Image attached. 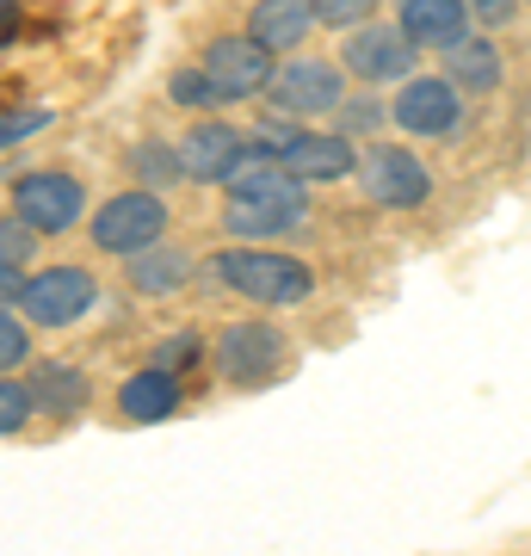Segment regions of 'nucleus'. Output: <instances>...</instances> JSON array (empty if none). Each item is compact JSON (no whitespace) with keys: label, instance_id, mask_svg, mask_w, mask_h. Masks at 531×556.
<instances>
[{"label":"nucleus","instance_id":"obj_1","mask_svg":"<svg viewBox=\"0 0 531 556\" xmlns=\"http://www.w3.org/2000/svg\"><path fill=\"white\" fill-rule=\"evenodd\" d=\"M204 273L217 278L223 291H236L248 303H266V309H291V303L315 298V273L291 254H273V248H223V254L204 260Z\"/></svg>","mask_w":531,"mask_h":556},{"label":"nucleus","instance_id":"obj_2","mask_svg":"<svg viewBox=\"0 0 531 556\" xmlns=\"http://www.w3.org/2000/svg\"><path fill=\"white\" fill-rule=\"evenodd\" d=\"M87 236H93L99 254L137 260V254H149V248H161V236H167V204H161L155 192H118V199H105L93 211Z\"/></svg>","mask_w":531,"mask_h":556},{"label":"nucleus","instance_id":"obj_3","mask_svg":"<svg viewBox=\"0 0 531 556\" xmlns=\"http://www.w3.org/2000/svg\"><path fill=\"white\" fill-rule=\"evenodd\" d=\"M358 186H365V199L383 204V211H414V204L433 199V174H427V161L402 149V142H371L365 155H358Z\"/></svg>","mask_w":531,"mask_h":556},{"label":"nucleus","instance_id":"obj_4","mask_svg":"<svg viewBox=\"0 0 531 556\" xmlns=\"http://www.w3.org/2000/svg\"><path fill=\"white\" fill-rule=\"evenodd\" d=\"M198 68L217 80L223 105L260 100V93H266V87L278 80L273 50H266V43H260L254 31H236V38H211V43H204V62H198Z\"/></svg>","mask_w":531,"mask_h":556},{"label":"nucleus","instance_id":"obj_5","mask_svg":"<svg viewBox=\"0 0 531 556\" xmlns=\"http://www.w3.org/2000/svg\"><path fill=\"white\" fill-rule=\"evenodd\" d=\"M87 211V186L62 167H43V174H20L13 179V217H25L38 236H68Z\"/></svg>","mask_w":531,"mask_h":556},{"label":"nucleus","instance_id":"obj_6","mask_svg":"<svg viewBox=\"0 0 531 556\" xmlns=\"http://www.w3.org/2000/svg\"><path fill=\"white\" fill-rule=\"evenodd\" d=\"M211 358H217V378L241 383V390H260L285 365V334H278L273 321H223Z\"/></svg>","mask_w":531,"mask_h":556},{"label":"nucleus","instance_id":"obj_7","mask_svg":"<svg viewBox=\"0 0 531 556\" xmlns=\"http://www.w3.org/2000/svg\"><path fill=\"white\" fill-rule=\"evenodd\" d=\"M99 285L87 266H43V273L25 278V291L13 309H25V321H38V328H68L93 309Z\"/></svg>","mask_w":531,"mask_h":556},{"label":"nucleus","instance_id":"obj_8","mask_svg":"<svg viewBox=\"0 0 531 556\" xmlns=\"http://www.w3.org/2000/svg\"><path fill=\"white\" fill-rule=\"evenodd\" d=\"M414 62H420V43L402 31V25H358L353 38H346V56L340 68L353 80H365V93L383 87V80H414Z\"/></svg>","mask_w":531,"mask_h":556},{"label":"nucleus","instance_id":"obj_9","mask_svg":"<svg viewBox=\"0 0 531 556\" xmlns=\"http://www.w3.org/2000/svg\"><path fill=\"white\" fill-rule=\"evenodd\" d=\"M273 105L285 118H328L346 105V75L340 62H321V56H291L273 80Z\"/></svg>","mask_w":531,"mask_h":556},{"label":"nucleus","instance_id":"obj_10","mask_svg":"<svg viewBox=\"0 0 531 556\" xmlns=\"http://www.w3.org/2000/svg\"><path fill=\"white\" fill-rule=\"evenodd\" d=\"M390 118L408 130V137H457V124H464V93H457V80L445 75H414L402 80V93H395Z\"/></svg>","mask_w":531,"mask_h":556},{"label":"nucleus","instance_id":"obj_11","mask_svg":"<svg viewBox=\"0 0 531 556\" xmlns=\"http://www.w3.org/2000/svg\"><path fill=\"white\" fill-rule=\"evenodd\" d=\"M278 161H285V174L303 179V186H328V179L358 174V149H353L346 130H296V137L278 149Z\"/></svg>","mask_w":531,"mask_h":556},{"label":"nucleus","instance_id":"obj_12","mask_svg":"<svg viewBox=\"0 0 531 556\" xmlns=\"http://www.w3.org/2000/svg\"><path fill=\"white\" fill-rule=\"evenodd\" d=\"M179 149V179H198V186H223L229 179V167L241 161V130L236 124H223V118H198L186 137L174 142Z\"/></svg>","mask_w":531,"mask_h":556},{"label":"nucleus","instance_id":"obj_13","mask_svg":"<svg viewBox=\"0 0 531 556\" xmlns=\"http://www.w3.org/2000/svg\"><path fill=\"white\" fill-rule=\"evenodd\" d=\"M395 25L420 50H452L457 38H470V0H395Z\"/></svg>","mask_w":531,"mask_h":556},{"label":"nucleus","instance_id":"obj_14","mask_svg":"<svg viewBox=\"0 0 531 556\" xmlns=\"http://www.w3.org/2000/svg\"><path fill=\"white\" fill-rule=\"evenodd\" d=\"M309 223V199L296 192V199H229L223 211V229L241 241H266V236H291Z\"/></svg>","mask_w":531,"mask_h":556},{"label":"nucleus","instance_id":"obj_15","mask_svg":"<svg viewBox=\"0 0 531 556\" xmlns=\"http://www.w3.org/2000/svg\"><path fill=\"white\" fill-rule=\"evenodd\" d=\"M315 25H321L315 0H254V13H248V31H254L273 56H291Z\"/></svg>","mask_w":531,"mask_h":556},{"label":"nucleus","instance_id":"obj_16","mask_svg":"<svg viewBox=\"0 0 531 556\" xmlns=\"http://www.w3.org/2000/svg\"><path fill=\"white\" fill-rule=\"evenodd\" d=\"M118 415L137 420V427L174 420V415H179V371H161V365H149V371H137V378H124Z\"/></svg>","mask_w":531,"mask_h":556},{"label":"nucleus","instance_id":"obj_17","mask_svg":"<svg viewBox=\"0 0 531 556\" xmlns=\"http://www.w3.org/2000/svg\"><path fill=\"white\" fill-rule=\"evenodd\" d=\"M445 80H457V93H494L501 87V50H494L482 31H470V38H457L452 50H445Z\"/></svg>","mask_w":531,"mask_h":556},{"label":"nucleus","instance_id":"obj_18","mask_svg":"<svg viewBox=\"0 0 531 556\" xmlns=\"http://www.w3.org/2000/svg\"><path fill=\"white\" fill-rule=\"evenodd\" d=\"M124 278H130V291H137V298H174L179 285L192 278V260L161 241V248H149V254L124 260Z\"/></svg>","mask_w":531,"mask_h":556},{"label":"nucleus","instance_id":"obj_19","mask_svg":"<svg viewBox=\"0 0 531 556\" xmlns=\"http://www.w3.org/2000/svg\"><path fill=\"white\" fill-rule=\"evenodd\" d=\"M31 396L50 420H75L87 408V378H80L75 365H38V378H31Z\"/></svg>","mask_w":531,"mask_h":556},{"label":"nucleus","instance_id":"obj_20","mask_svg":"<svg viewBox=\"0 0 531 556\" xmlns=\"http://www.w3.org/2000/svg\"><path fill=\"white\" fill-rule=\"evenodd\" d=\"M167 100L186 105V112H211V105H223L217 80L204 75V68H174V80H167Z\"/></svg>","mask_w":531,"mask_h":556},{"label":"nucleus","instance_id":"obj_21","mask_svg":"<svg viewBox=\"0 0 531 556\" xmlns=\"http://www.w3.org/2000/svg\"><path fill=\"white\" fill-rule=\"evenodd\" d=\"M31 415H38V396H31V390H25L20 378H7V383H0V433L20 439Z\"/></svg>","mask_w":531,"mask_h":556},{"label":"nucleus","instance_id":"obj_22","mask_svg":"<svg viewBox=\"0 0 531 556\" xmlns=\"http://www.w3.org/2000/svg\"><path fill=\"white\" fill-rule=\"evenodd\" d=\"M31 236H38V229L25 217L0 223V273H25V266H31Z\"/></svg>","mask_w":531,"mask_h":556},{"label":"nucleus","instance_id":"obj_23","mask_svg":"<svg viewBox=\"0 0 531 556\" xmlns=\"http://www.w3.org/2000/svg\"><path fill=\"white\" fill-rule=\"evenodd\" d=\"M377 7L383 0H315V13H321V25H334V31H353V25H371Z\"/></svg>","mask_w":531,"mask_h":556},{"label":"nucleus","instance_id":"obj_24","mask_svg":"<svg viewBox=\"0 0 531 556\" xmlns=\"http://www.w3.org/2000/svg\"><path fill=\"white\" fill-rule=\"evenodd\" d=\"M25 353H31V340H25V321H20V309L7 303V316H0V365H7V378H20Z\"/></svg>","mask_w":531,"mask_h":556},{"label":"nucleus","instance_id":"obj_25","mask_svg":"<svg viewBox=\"0 0 531 556\" xmlns=\"http://www.w3.org/2000/svg\"><path fill=\"white\" fill-rule=\"evenodd\" d=\"M198 353H204V346H198L192 328H174V334L155 346V365H161V371H179V378H186V365H192Z\"/></svg>","mask_w":531,"mask_h":556},{"label":"nucleus","instance_id":"obj_26","mask_svg":"<svg viewBox=\"0 0 531 556\" xmlns=\"http://www.w3.org/2000/svg\"><path fill=\"white\" fill-rule=\"evenodd\" d=\"M130 161H137V174L149 179V186H167V179L179 174V149H161V142H142Z\"/></svg>","mask_w":531,"mask_h":556},{"label":"nucleus","instance_id":"obj_27","mask_svg":"<svg viewBox=\"0 0 531 556\" xmlns=\"http://www.w3.org/2000/svg\"><path fill=\"white\" fill-rule=\"evenodd\" d=\"M377 124H383V105H377L371 93H358V100L340 105V130H346V137H353V130H377Z\"/></svg>","mask_w":531,"mask_h":556},{"label":"nucleus","instance_id":"obj_28","mask_svg":"<svg viewBox=\"0 0 531 556\" xmlns=\"http://www.w3.org/2000/svg\"><path fill=\"white\" fill-rule=\"evenodd\" d=\"M470 13H476L482 25H507L513 13H519V0H470Z\"/></svg>","mask_w":531,"mask_h":556},{"label":"nucleus","instance_id":"obj_29","mask_svg":"<svg viewBox=\"0 0 531 556\" xmlns=\"http://www.w3.org/2000/svg\"><path fill=\"white\" fill-rule=\"evenodd\" d=\"M38 124H43V112H25V118H20V112H7V130H0V142L13 149V142H20V137H31Z\"/></svg>","mask_w":531,"mask_h":556}]
</instances>
